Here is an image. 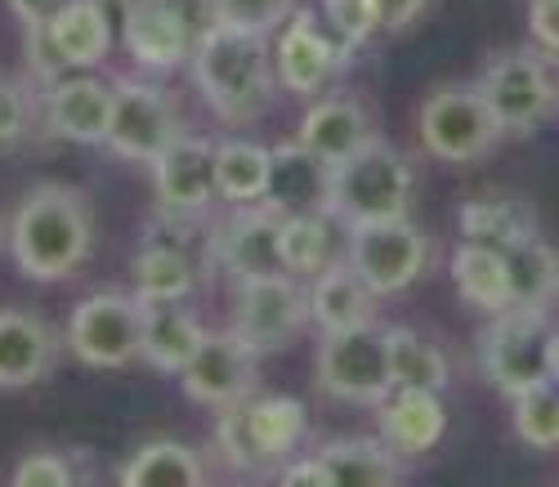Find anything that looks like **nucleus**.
I'll return each mask as SVG.
<instances>
[{"label": "nucleus", "instance_id": "36", "mask_svg": "<svg viewBox=\"0 0 559 487\" xmlns=\"http://www.w3.org/2000/svg\"><path fill=\"white\" fill-rule=\"evenodd\" d=\"M510 403H515V433L528 448L537 452L559 448V380H546Z\"/></svg>", "mask_w": 559, "mask_h": 487}, {"label": "nucleus", "instance_id": "4", "mask_svg": "<svg viewBox=\"0 0 559 487\" xmlns=\"http://www.w3.org/2000/svg\"><path fill=\"white\" fill-rule=\"evenodd\" d=\"M555 318L550 309H501L479 335V367L497 394L520 399L555 376Z\"/></svg>", "mask_w": 559, "mask_h": 487}, {"label": "nucleus", "instance_id": "24", "mask_svg": "<svg viewBox=\"0 0 559 487\" xmlns=\"http://www.w3.org/2000/svg\"><path fill=\"white\" fill-rule=\"evenodd\" d=\"M45 36H50L55 55L63 59L68 72H95L108 59L117 32H112L108 14L95 5V0H68V5L50 19Z\"/></svg>", "mask_w": 559, "mask_h": 487}, {"label": "nucleus", "instance_id": "3", "mask_svg": "<svg viewBox=\"0 0 559 487\" xmlns=\"http://www.w3.org/2000/svg\"><path fill=\"white\" fill-rule=\"evenodd\" d=\"M416 170L412 162L385 139H371L345 162L332 166L328 183V215L341 228L371 224V219H399L412 206Z\"/></svg>", "mask_w": 559, "mask_h": 487}, {"label": "nucleus", "instance_id": "46", "mask_svg": "<svg viewBox=\"0 0 559 487\" xmlns=\"http://www.w3.org/2000/svg\"><path fill=\"white\" fill-rule=\"evenodd\" d=\"M95 5H99V10L108 14L112 32L121 36V27H126V23H130V19L139 14V10H144V5H148V0H95Z\"/></svg>", "mask_w": 559, "mask_h": 487}, {"label": "nucleus", "instance_id": "40", "mask_svg": "<svg viewBox=\"0 0 559 487\" xmlns=\"http://www.w3.org/2000/svg\"><path fill=\"white\" fill-rule=\"evenodd\" d=\"M32 126V99H27V85L0 72V149L19 143Z\"/></svg>", "mask_w": 559, "mask_h": 487}, {"label": "nucleus", "instance_id": "29", "mask_svg": "<svg viewBox=\"0 0 559 487\" xmlns=\"http://www.w3.org/2000/svg\"><path fill=\"white\" fill-rule=\"evenodd\" d=\"M247 420H251V433L260 452L269 456L273 474L283 461H292L309 433V420H305V403L292 399V394H251L247 399Z\"/></svg>", "mask_w": 559, "mask_h": 487}, {"label": "nucleus", "instance_id": "20", "mask_svg": "<svg viewBox=\"0 0 559 487\" xmlns=\"http://www.w3.org/2000/svg\"><path fill=\"white\" fill-rule=\"evenodd\" d=\"M377 429L403 461L435 452L448 429L443 394H430V389H394L385 403H377Z\"/></svg>", "mask_w": 559, "mask_h": 487}, {"label": "nucleus", "instance_id": "16", "mask_svg": "<svg viewBox=\"0 0 559 487\" xmlns=\"http://www.w3.org/2000/svg\"><path fill=\"white\" fill-rule=\"evenodd\" d=\"M157 202L170 215H206L219 198L215 188V139L183 130L170 149L153 162Z\"/></svg>", "mask_w": 559, "mask_h": 487}, {"label": "nucleus", "instance_id": "7", "mask_svg": "<svg viewBox=\"0 0 559 487\" xmlns=\"http://www.w3.org/2000/svg\"><path fill=\"white\" fill-rule=\"evenodd\" d=\"M416 130H421L426 153L452 166H471L488 157L501 139V126L479 94V85H439L421 104Z\"/></svg>", "mask_w": 559, "mask_h": 487}, {"label": "nucleus", "instance_id": "15", "mask_svg": "<svg viewBox=\"0 0 559 487\" xmlns=\"http://www.w3.org/2000/svg\"><path fill=\"white\" fill-rule=\"evenodd\" d=\"M112 126V81L72 72L45 85V130L76 149H104Z\"/></svg>", "mask_w": 559, "mask_h": 487}, {"label": "nucleus", "instance_id": "34", "mask_svg": "<svg viewBox=\"0 0 559 487\" xmlns=\"http://www.w3.org/2000/svg\"><path fill=\"white\" fill-rule=\"evenodd\" d=\"M336 260V219L328 211H296L283 215V269L313 277Z\"/></svg>", "mask_w": 559, "mask_h": 487}, {"label": "nucleus", "instance_id": "26", "mask_svg": "<svg viewBox=\"0 0 559 487\" xmlns=\"http://www.w3.org/2000/svg\"><path fill=\"white\" fill-rule=\"evenodd\" d=\"M318 456L328 465L332 487H390L407 474L403 456L385 438H336Z\"/></svg>", "mask_w": 559, "mask_h": 487}, {"label": "nucleus", "instance_id": "14", "mask_svg": "<svg viewBox=\"0 0 559 487\" xmlns=\"http://www.w3.org/2000/svg\"><path fill=\"white\" fill-rule=\"evenodd\" d=\"M345 63H349V45L341 36L322 32L309 10H296L283 27H277L273 68H277V85H283V90L318 94Z\"/></svg>", "mask_w": 559, "mask_h": 487}, {"label": "nucleus", "instance_id": "8", "mask_svg": "<svg viewBox=\"0 0 559 487\" xmlns=\"http://www.w3.org/2000/svg\"><path fill=\"white\" fill-rule=\"evenodd\" d=\"M309 326V286L296 273H264L233 282V322L228 331L242 335L255 354H277Z\"/></svg>", "mask_w": 559, "mask_h": 487}, {"label": "nucleus", "instance_id": "5", "mask_svg": "<svg viewBox=\"0 0 559 487\" xmlns=\"http://www.w3.org/2000/svg\"><path fill=\"white\" fill-rule=\"evenodd\" d=\"M313 380L332 403H349V407L385 403L394 394L385 331L377 322L354 331H328L313 354Z\"/></svg>", "mask_w": 559, "mask_h": 487}, {"label": "nucleus", "instance_id": "33", "mask_svg": "<svg viewBox=\"0 0 559 487\" xmlns=\"http://www.w3.org/2000/svg\"><path fill=\"white\" fill-rule=\"evenodd\" d=\"M385 345H390V376L394 389H430V394H443L452 367L443 358V349L435 340H426L412 326H385Z\"/></svg>", "mask_w": 559, "mask_h": 487}, {"label": "nucleus", "instance_id": "35", "mask_svg": "<svg viewBox=\"0 0 559 487\" xmlns=\"http://www.w3.org/2000/svg\"><path fill=\"white\" fill-rule=\"evenodd\" d=\"M215 452H219V461H224L233 474H251V478H269V474H273L269 456L260 452L255 433H251V420H247V399H242V403H228V407H219V425H215Z\"/></svg>", "mask_w": 559, "mask_h": 487}, {"label": "nucleus", "instance_id": "31", "mask_svg": "<svg viewBox=\"0 0 559 487\" xmlns=\"http://www.w3.org/2000/svg\"><path fill=\"white\" fill-rule=\"evenodd\" d=\"M452 282L461 290L465 305H475L479 313H501L510 309V282H506V256L479 241H461L452 251Z\"/></svg>", "mask_w": 559, "mask_h": 487}, {"label": "nucleus", "instance_id": "22", "mask_svg": "<svg viewBox=\"0 0 559 487\" xmlns=\"http://www.w3.org/2000/svg\"><path fill=\"white\" fill-rule=\"evenodd\" d=\"M328 183H332V166L322 162V157H313L300 139L296 143H277L264 202L273 211H283V215L328 211Z\"/></svg>", "mask_w": 559, "mask_h": 487}, {"label": "nucleus", "instance_id": "41", "mask_svg": "<svg viewBox=\"0 0 559 487\" xmlns=\"http://www.w3.org/2000/svg\"><path fill=\"white\" fill-rule=\"evenodd\" d=\"M157 5H162L183 32H189L193 45H198L206 32L219 27V5H215V0H157Z\"/></svg>", "mask_w": 559, "mask_h": 487}, {"label": "nucleus", "instance_id": "45", "mask_svg": "<svg viewBox=\"0 0 559 487\" xmlns=\"http://www.w3.org/2000/svg\"><path fill=\"white\" fill-rule=\"evenodd\" d=\"M430 0H377V10H381V27L385 32H407L416 19L426 14Z\"/></svg>", "mask_w": 559, "mask_h": 487}, {"label": "nucleus", "instance_id": "6", "mask_svg": "<svg viewBox=\"0 0 559 487\" xmlns=\"http://www.w3.org/2000/svg\"><path fill=\"white\" fill-rule=\"evenodd\" d=\"M475 85L488 99L501 134H533L559 108V81L537 50H497Z\"/></svg>", "mask_w": 559, "mask_h": 487}, {"label": "nucleus", "instance_id": "23", "mask_svg": "<svg viewBox=\"0 0 559 487\" xmlns=\"http://www.w3.org/2000/svg\"><path fill=\"white\" fill-rule=\"evenodd\" d=\"M206 478V456L179 438H148L117 465V483L126 487H202Z\"/></svg>", "mask_w": 559, "mask_h": 487}, {"label": "nucleus", "instance_id": "30", "mask_svg": "<svg viewBox=\"0 0 559 487\" xmlns=\"http://www.w3.org/2000/svg\"><path fill=\"white\" fill-rule=\"evenodd\" d=\"M461 237L506 256L510 247L537 237V219L520 198H475L461 206Z\"/></svg>", "mask_w": 559, "mask_h": 487}, {"label": "nucleus", "instance_id": "42", "mask_svg": "<svg viewBox=\"0 0 559 487\" xmlns=\"http://www.w3.org/2000/svg\"><path fill=\"white\" fill-rule=\"evenodd\" d=\"M277 483H287V487H332V478H328V465H322V456L313 452L309 461L305 456H292V461H283L277 465V474H273Z\"/></svg>", "mask_w": 559, "mask_h": 487}, {"label": "nucleus", "instance_id": "18", "mask_svg": "<svg viewBox=\"0 0 559 487\" xmlns=\"http://www.w3.org/2000/svg\"><path fill=\"white\" fill-rule=\"evenodd\" d=\"M377 290H371L358 269L336 256L328 269H318L309 277V322L328 335V331H354L377 322Z\"/></svg>", "mask_w": 559, "mask_h": 487}, {"label": "nucleus", "instance_id": "25", "mask_svg": "<svg viewBox=\"0 0 559 487\" xmlns=\"http://www.w3.org/2000/svg\"><path fill=\"white\" fill-rule=\"evenodd\" d=\"M117 40L126 45V55H130L139 68L157 72V76H170V72H179L183 63L193 59L189 32H183V27L157 5V0H148V5L121 27Z\"/></svg>", "mask_w": 559, "mask_h": 487}, {"label": "nucleus", "instance_id": "17", "mask_svg": "<svg viewBox=\"0 0 559 487\" xmlns=\"http://www.w3.org/2000/svg\"><path fill=\"white\" fill-rule=\"evenodd\" d=\"M59 331L32 309H0V389H32L59 367Z\"/></svg>", "mask_w": 559, "mask_h": 487}, {"label": "nucleus", "instance_id": "38", "mask_svg": "<svg viewBox=\"0 0 559 487\" xmlns=\"http://www.w3.org/2000/svg\"><path fill=\"white\" fill-rule=\"evenodd\" d=\"M322 14H328V27L332 36H341L349 50L367 45L381 27V10L377 0H322Z\"/></svg>", "mask_w": 559, "mask_h": 487}, {"label": "nucleus", "instance_id": "2", "mask_svg": "<svg viewBox=\"0 0 559 487\" xmlns=\"http://www.w3.org/2000/svg\"><path fill=\"white\" fill-rule=\"evenodd\" d=\"M202 104L224 126H251L277 99V68L269 55V36L242 27H215L193 45L189 59Z\"/></svg>", "mask_w": 559, "mask_h": 487}, {"label": "nucleus", "instance_id": "11", "mask_svg": "<svg viewBox=\"0 0 559 487\" xmlns=\"http://www.w3.org/2000/svg\"><path fill=\"white\" fill-rule=\"evenodd\" d=\"M139 331H144V300L126 290H95L68 318V349L85 367L117 371L139 358Z\"/></svg>", "mask_w": 559, "mask_h": 487}, {"label": "nucleus", "instance_id": "32", "mask_svg": "<svg viewBox=\"0 0 559 487\" xmlns=\"http://www.w3.org/2000/svg\"><path fill=\"white\" fill-rule=\"evenodd\" d=\"M506 282L515 309H550L559 300V251L542 237H528L506 251Z\"/></svg>", "mask_w": 559, "mask_h": 487}, {"label": "nucleus", "instance_id": "47", "mask_svg": "<svg viewBox=\"0 0 559 487\" xmlns=\"http://www.w3.org/2000/svg\"><path fill=\"white\" fill-rule=\"evenodd\" d=\"M550 380H559V335H555V376Z\"/></svg>", "mask_w": 559, "mask_h": 487}, {"label": "nucleus", "instance_id": "21", "mask_svg": "<svg viewBox=\"0 0 559 487\" xmlns=\"http://www.w3.org/2000/svg\"><path fill=\"white\" fill-rule=\"evenodd\" d=\"M206 326L198 322L193 309H183V300H144V331H139V358L153 371L179 376L189 367V358L202 349Z\"/></svg>", "mask_w": 559, "mask_h": 487}, {"label": "nucleus", "instance_id": "1", "mask_svg": "<svg viewBox=\"0 0 559 487\" xmlns=\"http://www.w3.org/2000/svg\"><path fill=\"white\" fill-rule=\"evenodd\" d=\"M95 251V215L72 183H36L10 219V256L32 282L72 277Z\"/></svg>", "mask_w": 559, "mask_h": 487}, {"label": "nucleus", "instance_id": "43", "mask_svg": "<svg viewBox=\"0 0 559 487\" xmlns=\"http://www.w3.org/2000/svg\"><path fill=\"white\" fill-rule=\"evenodd\" d=\"M528 27L542 50L559 55V0H533L528 5Z\"/></svg>", "mask_w": 559, "mask_h": 487}, {"label": "nucleus", "instance_id": "39", "mask_svg": "<svg viewBox=\"0 0 559 487\" xmlns=\"http://www.w3.org/2000/svg\"><path fill=\"white\" fill-rule=\"evenodd\" d=\"M76 478L81 474L72 470L68 452H27L10 470V483H19V487H72Z\"/></svg>", "mask_w": 559, "mask_h": 487}, {"label": "nucleus", "instance_id": "28", "mask_svg": "<svg viewBox=\"0 0 559 487\" xmlns=\"http://www.w3.org/2000/svg\"><path fill=\"white\" fill-rule=\"evenodd\" d=\"M273 175V149L255 139H215V188L233 206L264 202Z\"/></svg>", "mask_w": 559, "mask_h": 487}, {"label": "nucleus", "instance_id": "9", "mask_svg": "<svg viewBox=\"0 0 559 487\" xmlns=\"http://www.w3.org/2000/svg\"><path fill=\"white\" fill-rule=\"evenodd\" d=\"M179 134H183V117L170 90L139 76L112 81V126L104 149H112L121 162L153 166Z\"/></svg>", "mask_w": 559, "mask_h": 487}, {"label": "nucleus", "instance_id": "44", "mask_svg": "<svg viewBox=\"0 0 559 487\" xmlns=\"http://www.w3.org/2000/svg\"><path fill=\"white\" fill-rule=\"evenodd\" d=\"M5 5L23 23V32H45V27H50V19L68 5V0H5Z\"/></svg>", "mask_w": 559, "mask_h": 487}, {"label": "nucleus", "instance_id": "27", "mask_svg": "<svg viewBox=\"0 0 559 487\" xmlns=\"http://www.w3.org/2000/svg\"><path fill=\"white\" fill-rule=\"evenodd\" d=\"M130 277L139 300H189L198 290V260L179 241H148L139 247Z\"/></svg>", "mask_w": 559, "mask_h": 487}, {"label": "nucleus", "instance_id": "13", "mask_svg": "<svg viewBox=\"0 0 559 487\" xmlns=\"http://www.w3.org/2000/svg\"><path fill=\"white\" fill-rule=\"evenodd\" d=\"M255 349L247 345L242 335L219 331L202 340V349L189 358V367L179 371L183 394L202 407H228V403H242L255 394Z\"/></svg>", "mask_w": 559, "mask_h": 487}, {"label": "nucleus", "instance_id": "12", "mask_svg": "<svg viewBox=\"0 0 559 487\" xmlns=\"http://www.w3.org/2000/svg\"><path fill=\"white\" fill-rule=\"evenodd\" d=\"M211 260L228 282L283 273V211L269 202L233 206V215L211 233Z\"/></svg>", "mask_w": 559, "mask_h": 487}, {"label": "nucleus", "instance_id": "19", "mask_svg": "<svg viewBox=\"0 0 559 487\" xmlns=\"http://www.w3.org/2000/svg\"><path fill=\"white\" fill-rule=\"evenodd\" d=\"M296 139L313 157L336 166V162L354 157L362 143L377 139V130H371V112L362 108V99H354V94H328V99H313L305 108Z\"/></svg>", "mask_w": 559, "mask_h": 487}, {"label": "nucleus", "instance_id": "37", "mask_svg": "<svg viewBox=\"0 0 559 487\" xmlns=\"http://www.w3.org/2000/svg\"><path fill=\"white\" fill-rule=\"evenodd\" d=\"M215 5H219L224 27H242V32H260V36H273L296 14V0H215Z\"/></svg>", "mask_w": 559, "mask_h": 487}, {"label": "nucleus", "instance_id": "10", "mask_svg": "<svg viewBox=\"0 0 559 487\" xmlns=\"http://www.w3.org/2000/svg\"><path fill=\"white\" fill-rule=\"evenodd\" d=\"M345 260L358 269V277L377 296H399L430 264V237L416 228L407 215L399 219H371L345 228Z\"/></svg>", "mask_w": 559, "mask_h": 487}]
</instances>
